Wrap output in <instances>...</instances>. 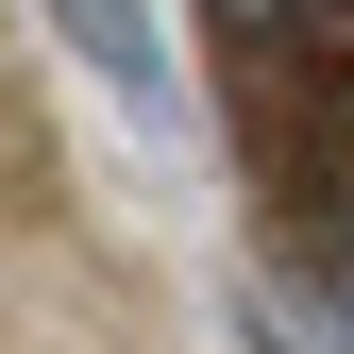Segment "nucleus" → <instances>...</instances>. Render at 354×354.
<instances>
[{
	"instance_id": "obj_3",
	"label": "nucleus",
	"mask_w": 354,
	"mask_h": 354,
	"mask_svg": "<svg viewBox=\"0 0 354 354\" xmlns=\"http://www.w3.org/2000/svg\"><path fill=\"white\" fill-rule=\"evenodd\" d=\"M321 287H337V304H354V219H337V236H321Z\"/></svg>"
},
{
	"instance_id": "obj_2",
	"label": "nucleus",
	"mask_w": 354,
	"mask_h": 354,
	"mask_svg": "<svg viewBox=\"0 0 354 354\" xmlns=\"http://www.w3.org/2000/svg\"><path fill=\"white\" fill-rule=\"evenodd\" d=\"M219 17H236V34H253V51H287V34H321V17H337V0H219Z\"/></svg>"
},
{
	"instance_id": "obj_1",
	"label": "nucleus",
	"mask_w": 354,
	"mask_h": 354,
	"mask_svg": "<svg viewBox=\"0 0 354 354\" xmlns=\"http://www.w3.org/2000/svg\"><path fill=\"white\" fill-rule=\"evenodd\" d=\"M51 34H68L136 118H169V34H152V0H51Z\"/></svg>"
}]
</instances>
